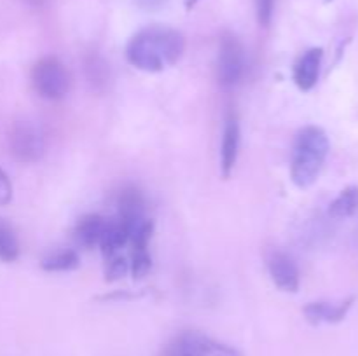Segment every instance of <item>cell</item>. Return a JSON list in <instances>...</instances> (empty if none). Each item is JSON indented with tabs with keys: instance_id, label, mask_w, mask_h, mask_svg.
Wrapping results in <instances>:
<instances>
[{
	"instance_id": "obj_1",
	"label": "cell",
	"mask_w": 358,
	"mask_h": 356,
	"mask_svg": "<svg viewBox=\"0 0 358 356\" xmlns=\"http://www.w3.org/2000/svg\"><path fill=\"white\" fill-rule=\"evenodd\" d=\"M185 51V38L178 30L152 24L140 30L126 47V58L142 72L157 73L175 65Z\"/></svg>"
},
{
	"instance_id": "obj_2",
	"label": "cell",
	"mask_w": 358,
	"mask_h": 356,
	"mask_svg": "<svg viewBox=\"0 0 358 356\" xmlns=\"http://www.w3.org/2000/svg\"><path fill=\"white\" fill-rule=\"evenodd\" d=\"M329 149L327 133L318 126H306L297 133L290 163V178L297 187L308 188L317 181Z\"/></svg>"
},
{
	"instance_id": "obj_3",
	"label": "cell",
	"mask_w": 358,
	"mask_h": 356,
	"mask_svg": "<svg viewBox=\"0 0 358 356\" xmlns=\"http://www.w3.org/2000/svg\"><path fill=\"white\" fill-rule=\"evenodd\" d=\"M30 79L34 89L44 100L59 101L70 91V73L56 56H44L35 61V65L31 66Z\"/></svg>"
},
{
	"instance_id": "obj_4",
	"label": "cell",
	"mask_w": 358,
	"mask_h": 356,
	"mask_svg": "<svg viewBox=\"0 0 358 356\" xmlns=\"http://www.w3.org/2000/svg\"><path fill=\"white\" fill-rule=\"evenodd\" d=\"M245 72V51L241 42L233 34H224L220 38L217 77L220 86L233 87L240 82Z\"/></svg>"
},
{
	"instance_id": "obj_5",
	"label": "cell",
	"mask_w": 358,
	"mask_h": 356,
	"mask_svg": "<svg viewBox=\"0 0 358 356\" xmlns=\"http://www.w3.org/2000/svg\"><path fill=\"white\" fill-rule=\"evenodd\" d=\"M10 154L20 163H37L45 149L41 129L28 121H20L13 126L9 135Z\"/></svg>"
},
{
	"instance_id": "obj_6",
	"label": "cell",
	"mask_w": 358,
	"mask_h": 356,
	"mask_svg": "<svg viewBox=\"0 0 358 356\" xmlns=\"http://www.w3.org/2000/svg\"><path fill=\"white\" fill-rule=\"evenodd\" d=\"M164 356H236V351L198 332H184L168 344Z\"/></svg>"
},
{
	"instance_id": "obj_7",
	"label": "cell",
	"mask_w": 358,
	"mask_h": 356,
	"mask_svg": "<svg viewBox=\"0 0 358 356\" xmlns=\"http://www.w3.org/2000/svg\"><path fill=\"white\" fill-rule=\"evenodd\" d=\"M117 208V220L128 229L129 237H131V234L147 220L145 215H143L145 213V201H143L142 192L136 187H131V185L124 187L119 194Z\"/></svg>"
},
{
	"instance_id": "obj_8",
	"label": "cell",
	"mask_w": 358,
	"mask_h": 356,
	"mask_svg": "<svg viewBox=\"0 0 358 356\" xmlns=\"http://www.w3.org/2000/svg\"><path fill=\"white\" fill-rule=\"evenodd\" d=\"M268 269L276 288L287 293H296L299 290V269L289 255L273 251L268 257Z\"/></svg>"
},
{
	"instance_id": "obj_9",
	"label": "cell",
	"mask_w": 358,
	"mask_h": 356,
	"mask_svg": "<svg viewBox=\"0 0 358 356\" xmlns=\"http://www.w3.org/2000/svg\"><path fill=\"white\" fill-rule=\"evenodd\" d=\"M324 51L320 47H311L301 56L294 65V82L301 91H311L320 77V66Z\"/></svg>"
},
{
	"instance_id": "obj_10",
	"label": "cell",
	"mask_w": 358,
	"mask_h": 356,
	"mask_svg": "<svg viewBox=\"0 0 358 356\" xmlns=\"http://www.w3.org/2000/svg\"><path fill=\"white\" fill-rule=\"evenodd\" d=\"M240 152V122L234 114H231L226 121L222 136V147H220V171L224 178H229L233 173Z\"/></svg>"
},
{
	"instance_id": "obj_11",
	"label": "cell",
	"mask_w": 358,
	"mask_h": 356,
	"mask_svg": "<svg viewBox=\"0 0 358 356\" xmlns=\"http://www.w3.org/2000/svg\"><path fill=\"white\" fill-rule=\"evenodd\" d=\"M355 302L353 297L341 304H331V302H310L303 309L304 316L310 323L320 325V323H339L346 318L350 307Z\"/></svg>"
},
{
	"instance_id": "obj_12",
	"label": "cell",
	"mask_w": 358,
	"mask_h": 356,
	"mask_svg": "<svg viewBox=\"0 0 358 356\" xmlns=\"http://www.w3.org/2000/svg\"><path fill=\"white\" fill-rule=\"evenodd\" d=\"M108 220H105L100 215H86L77 222L76 229H73V236H76L77 244H80L83 248H93L100 243L101 236H103V230L107 227Z\"/></svg>"
},
{
	"instance_id": "obj_13",
	"label": "cell",
	"mask_w": 358,
	"mask_h": 356,
	"mask_svg": "<svg viewBox=\"0 0 358 356\" xmlns=\"http://www.w3.org/2000/svg\"><path fill=\"white\" fill-rule=\"evenodd\" d=\"M129 244V232L124 225H122L119 220H108L107 227L103 230V236H101L100 246L101 253H103V258L112 257V255L119 253L124 246Z\"/></svg>"
},
{
	"instance_id": "obj_14",
	"label": "cell",
	"mask_w": 358,
	"mask_h": 356,
	"mask_svg": "<svg viewBox=\"0 0 358 356\" xmlns=\"http://www.w3.org/2000/svg\"><path fill=\"white\" fill-rule=\"evenodd\" d=\"M358 209V187L350 185L346 187L329 206V213L334 218H348Z\"/></svg>"
},
{
	"instance_id": "obj_15",
	"label": "cell",
	"mask_w": 358,
	"mask_h": 356,
	"mask_svg": "<svg viewBox=\"0 0 358 356\" xmlns=\"http://www.w3.org/2000/svg\"><path fill=\"white\" fill-rule=\"evenodd\" d=\"M80 258L77 255V251L73 250H62L56 251V253L49 255L42 260V269L48 272H66L73 271V269L79 267Z\"/></svg>"
},
{
	"instance_id": "obj_16",
	"label": "cell",
	"mask_w": 358,
	"mask_h": 356,
	"mask_svg": "<svg viewBox=\"0 0 358 356\" xmlns=\"http://www.w3.org/2000/svg\"><path fill=\"white\" fill-rule=\"evenodd\" d=\"M20 257V243L7 223L0 222V260L14 262Z\"/></svg>"
},
{
	"instance_id": "obj_17",
	"label": "cell",
	"mask_w": 358,
	"mask_h": 356,
	"mask_svg": "<svg viewBox=\"0 0 358 356\" xmlns=\"http://www.w3.org/2000/svg\"><path fill=\"white\" fill-rule=\"evenodd\" d=\"M152 267V258H150L149 250H131V258H129V272L133 279H142L149 274Z\"/></svg>"
},
{
	"instance_id": "obj_18",
	"label": "cell",
	"mask_w": 358,
	"mask_h": 356,
	"mask_svg": "<svg viewBox=\"0 0 358 356\" xmlns=\"http://www.w3.org/2000/svg\"><path fill=\"white\" fill-rule=\"evenodd\" d=\"M129 272V260L121 253L105 258V279L107 281H117L122 276Z\"/></svg>"
},
{
	"instance_id": "obj_19",
	"label": "cell",
	"mask_w": 358,
	"mask_h": 356,
	"mask_svg": "<svg viewBox=\"0 0 358 356\" xmlns=\"http://www.w3.org/2000/svg\"><path fill=\"white\" fill-rule=\"evenodd\" d=\"M273 3H275V0H257V17L262 27H268L269 21H271Z\"/></svg>"
},
{
	"instance_id": "obj_20",
	"label": "cell",
	"mask_w": 358,
	"mask_h": 356,
	"mask_svg": "<svg viewBox=\"0 0 358 356\" xmlns=\"http://www.w3.org/2000/svg\"><path fill=\"white\" fill-rule=\"evenodd\" d=\"M13 199V185L6 171L0 170V206H6Z\"/></svg>"
},
{
	"instance_id": "obj_21",
	"label": "cell",
	"mask_w": 358,
	"mask_h": 356,
	"mask_svg": "<svg viewBox=\"0 0 358 356\" xmlns=\"http://www.w3.org/2000/svg\"><path fill=\"white\" fill-rule=\"evenodd\" d=\"M138 2V6L145 7V9H154V7L161 6L163 2H166V0H136Z\"/></svg>"
},
{
	"instance_id": "obj_22",
	"label": "cell",
	"mask_w": 358,
	"mask_h": 356,
	"mask_svg": "<svg viewBox=\"0 0 358 356\" xmlns=\"http://www.w3.org/2000/svg\"><path fill=\"white\" fill-rule=\"evenodd\" d=\"M196 2H198V0H185V7H187V10H191L192 7L196 6Z\"/></svg>"
}]
</instances>
